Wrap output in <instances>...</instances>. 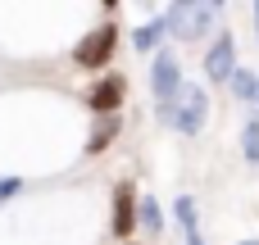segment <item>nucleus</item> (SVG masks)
I'll list each match as a JSON object with an SVG mask.
<instances>
[{"mask_svg": "<svg viewBox=\"0 0 259 245\" xmlns=\"http://www.w3.org/2000/svg\"><path fill=\"white\" fill-rule=\"evenodd\" d=\"M159 36H164V23H159V18H150V23H141V27L132 32V45H137V50H155V41H159Z\"/></svg>", "mask_w": 259, "mask_h": 245, "instance_id": "nucleus-10", "label": "nucleus"}, {"mask_svg": "<svg viewBox=\"0 0 259 245\" xmlns=\"http://www.w3.org/2000/svg\"><path fill=\"white\" fill-rule=\"evenodd\" d=\"M114 45H118V27H96V32H87L77 45H73V64L77 68H105L109 59H114Z\"/></svg>", "mask_w": 259, "mask_h": 245, "instance_id": "nucleus-3", "label": "nucleus"}, {"mask_svg": "<svg viewBox=\"0 0 259 245\" xmlns=\"http://www.w3.org/2000/svg\"><path fill=\"white\" fill-rule=\"evenodd\" d=\"M18 191H23V177H0V200L18 195Z\"/></svg>", "mask_w": 259, "mask_h": 245, "instance_id": "nucleus-13", "label": "nucleus"}, {"mask_svg": "<svg viewBox=\"0 0 259 245\" xmlns=\"http://www.w3.org/2000/svg\"><path fill=\"white\" fill-rule=\"evenodd\" d=\"M159 123L178 127L182 136L205 132V123H209V95H205L200 86H187V82H182V91H178L168 105H159Z\"/></svg>", "mask_w": 259, "mask_h": 245, "instance_id": "nucleus-1", "label": "nucleus"}, {"mask_svg": "<svg viewBox=\"0 0 259 245\" xmlns=\"http://www.w3.org/2000/svg\"><path fill=\"white\" fill-rule=\"evenodd\" d=\"M232 68H237V41H232V32H223L205 55V73H209V82H228Z\"/></svg>", "mask_w": 259, "mask_h": 245, "instance_id": "nucleus-7", "label": "nucleus"}, {"mask_svg": "<svg viewBox=\"0 0 259 245\" xmlns=\"http://www.w3.org/2000/svg\"><path fill=\"white\" fill-rule=\"evenodd\" d=\"M118 132H123V118H118V114L100 118V123H96V132L87 136V155H105V150L114 145V136H118Z\"/></svg>", "mask_w": 259, "mask_h": 245, "instance_id": "nucleus-8", "label": "nucleus"}, {"mask_svg": "<svg viewBox=\"0 0 259 245\" xmlns=\"http://www.w3.org/2000/svg\"><path fill=\"white\" fill-rule=\"evenodd\" d=\"M214 18H219V5H209V0H200V5L178 0V5H168V14H164L159 23H164V32H173V36H182V41H196Z\"/></svg>", "mask_w": 259, "mask_h": 245, "instance_id": "nucleus-2", "label": "nucleus"}, {"mask_svg": "<svg viewBox=\"0 0 259 245\" xmlns=\"http://www.w3.org/2000/svg\"><path fill=\"white\" fill-rule=\"evenodd\" d=\"M109 227H114L118 241H127L137 232V186L132 182H118L114 186V218H109Z\"/></svg>", "mask_w": 259, "mask_h": 245, "instance_id": "nucleus-6", "label": "nucleus"}, {"mask_svg": "<svg viewBox=\"0 0 259 245\" xmlns=\"http://www.w3.org/2000/svg\"><path fill=\"white\" fill-rule=\"evenodd\" d=\"M150 91H155L159 105H168V100L182 91V68H178V59H173L168 50H159L155 64H150Z\"/></svg>", "mask_w": 259, "mask_h": 245, "instance_id": "nucleus-4", "label": "nucleus"}, {"mask_svg": "<svg viewBox=\"0 0 259 245\" xmlns=\"http://www.w3.org/2000/svg\"><path fill=\"white\" fill-rule=\"evenodd\" d=\"M187 245H205V236L200 232H187Z\"/></svg>", "mask_w": 259, "mask_h": 245, "instance_id": "nucleus-14", "label": "nucleus"}, {"mask_svg": "<svg viewBox=\"0 0 259 245\" xmlns=\"http://www.w3.org/2000/svg\"><path fill=\"white\" fill-rule=\"evenodd\" d=\"M250 105H255V109H259V77H255V95H250Z\"/></svg>", "mask_w": 259, "mask_h": 245, "instance_id": "nucleus-15", "label": "nucleus"}, {"mask_svg": "<svg viewBox=\"0 0 259 245\" xmlns=\"http://www.w3.org/2000/svg\"><path fill=\"white\" fill-rule=\"evenodd\" d=\"M255 27H259V5H255Z\"/></svg>", "mask_w": 259, "mask_h": 245, "instance_id": "nucleus-16", "label": "nucleus"}, {"mask_svg": "<svg viewBox=\"0 0 259 245\" xmlns=\"http://www.w3.org/2000/svg\"><path fill=\"white\" fill-rule=\"evenodd\" d=\"M123 95H127V77H123V73H109V77H100V82L91 86L87 105H91V109H96L100 118H109V114H118Z\"/></svg>", "mask_w": 259, "mask_h": 245, "instance_id": "nucleus-5", "label": "nucleus"}, {"mask_svg": "<svg viewBox=\"0 0 259 245\" xmlns=\"http://www.w3.org/2000/svg\"><path fill=\"white\" fill-rule=\"evenodd\" d=\"M228 86H232V95H241V100L250 105V95H255V73H246V68H232Z\"/></svg>", "mask_w": 259, "mask_h": 245, "instance_id": "nucleus-11", "label": "nucleus"}, {"mask_svg": "<svg viewBox=\"0 0 259 245\" xmlns=\"http://www.w3.org/2000/svg\"><path fill=\"white\" fill-rule=\"evenodd\" d=\"M241 245H259V241H241Z\"/></svg>", "mask_w": 259, "mask_h": 245, "instance_id": "nucleus-17", "label": "nucleus"}, {"mask_svg": "<svg viewBox=\"0 0 259 245\" xmlns=\"http://www.w3.org/2000/svg\"><path fill=\"white\" fill-rule=\"evenodd\" d=\"M241 150H246L250 164H259V123H246V132H241Z\"/></svg>", "mask_w": 259, "mask_h": 245, "instance_id": "nucleus-12", "label": "nucleus"}, {"mask_svg": "<svg viewBox=\"0 0 259 245\" xmlns=\"http://www.w3.org/2000/svg\"><path fill=\"white\" fill-rule=\"evenodd\" d=\"M137 227H146V232H164L159 200H137Z\"/></svg>", "mask_w": 259, "mask_h": 245, "instance_id": "nucleus-9", "label": "nucleus"}]
</instances>
